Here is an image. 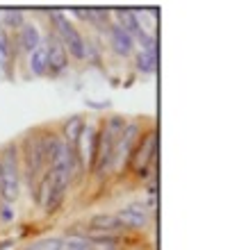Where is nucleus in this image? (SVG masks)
Masks as SVG:
<instances>
[{
  "label": "nucleus",
  "instance_id": "f03ea898",
  "mask_svg": "<svg viewBox=\"0 0 246 250\" xmlns=\"http://www.w3.org/2000/svg\"><path fill=\"white\" fill-rule=\"evenodd\" d=\"M21 193V180H19V159L16 150L7 148L5 155L0 157V198L5 203H14Z\"/></svg>",
  "mask_w": 246,
  "mask_h": 250
},
{
  "label": "nucleus",
  "instance_id": "a211bd4d",
  "mask_svg": "<svg viewBox=\"0 0 246 250\" xmlns=\"http://www.w3.org/2000/svg\"><path fill=\"white\" fill-rule=\"evenodd\" d=\"M0 50H2V53L7 50V37H5V32H2V27H0Z\"/></svg>",
  "mask_w": 246,
  "mask_h": 250
},
{
  "label": "nucleus",
  "instance_id": "dca6fc26",
  "mask_svg": "<svg viewBox=\"0 0 246 250\" xmlns=\"http://www.w3.org/2000/svg\"><path fill=\"white\" fill-rule=\"evenodd\" d=\"M2 23H5L7 27L23 25V12H21V9H5V12H2Z\"/></svg>",
  "mask_w": 246,
  "mask_h": 250
},
{
  "label": "nucleus",
  "instance_id": "9b49d317",
  "mask_svg": "<svg viewBox=\"0 0 246 250\" xmlns=\"http://www.w3.org/2000/svg\"><path fill=\"white\" fill-rule=\"evenodd\" d=\"M82 130H85V125H82L80 116H73V119L67 123V127H64V134H67V141H68L67 146H68V148H71V146H78Z\"/></svg>",
  "mask_w": 246,
  "mask_h": 250
},
{
  "label": "nucleus",
  "instance_id": "f3484780",
  "mask_svg": "<svg viewBox=\"0 0 246 250\" xmlns=\"http://www.w3.org/2000/svg\"><path fill=\"white\" fill-rule=\"evenodd\" d=\"M64 250H87V244L85 241H78V239H71L64 244Z\"/></svg>",
  "mask_w": 246,
  "mask_h": 250
},
{
  "label": "nucleus",
  "instance_id": "2eb2a0df",
  "mask_svg": "<svg viewBox=\"0 0 246 250\" xmlns=\"http://www.w3.org/2000/svg\"><path fill=\"white\" fill-rule=\"evenodd\" d=\"M23 250H64V241L57 237H50V239H39L34 244L25 246Z\"/></svg>",
  "mask_w": 246,
  "mask_h": 250
},
{
  "label": "nucleus",
  "instance_id": "39448f33",
  "mask_svg": "<svg viewBox=\"0 0 246 250\" xmlns=\"http://www.w3.org/2000/svg\"><path fill=\"white\" fill-rule=\"evenodd\" d=\"M110 37H112V48H114V53L123 55V57H128V55L133 53V48H134V37H133V34H128L123 27L112 25V30H110Z\"/></svg>",
  "mask_w": 246,
  "mask_h": 250
},
{
  "label": "nucleus",
  "instance_id": "f8f14e48",
  "mask_svg": "<svg viewBox=\"0 0 246 250\" xmlns=\"http://www.w3.org/2000/svg\"><path fill=\"white\" fill-rule=\"evenodd\" d=\"M30 68L34 71V75H44V73L48 71V55H46V48L44 46H39L37 50H32Z\"/></svg>",
  "mask_w": 246,
  "mask_h": 250
},
{
  "label": "nucleus",
  "instance_id": "7ed1b4c3",
  "mask_svg": "<svg viewBox=\"0 0 246 250\" xmlns=\"http://www.w3.org/2000/svg\"><path fill=\"white\" fill-rule=\"evenodd\" d=\"M55 23H57V32L62 37V46H67L64 50H68L75 60H82L87 55V46H85V39L80 37V32L71 25V21L64 14H55Z\"/></svg>",
  "mask_w": 246,
  "mask_h": 250
},
{
  "label": "nucleus",
  "instance_id": "6e6552de",
  "mask_svg": "<svg viewBox=\"0 0 246 250\" xmlns=\"http://www.w3.org/2000/svg\"><path fill=\"white\" fill-rule=\"evenodd\" d=\"M21 46L30 50V53L41 46V34L37 30V25H21Z\"/></svg>",
  "mask_w": 246,
  "mask_h": 250
},
{
  "label": "nucleus",
  "instance_id": "423d86ee",
  "mask_svg": "<svg viewBox=\"0 0 246 250\" xmlns=\"http://www.w3.org/2000/svg\"><path fill=\"white\" fill-rule=\"evenodd\" d=\"M46 55H48V68H53V71L67 68V50H64V46H62V41L57 37H50Z\"/></svg>",
  "mask_w": 246,
  "mask_h": 250
},
{
  "label": "nucleus",
  "instance_id": "20e7f679",
  "mask_svg": "<svg viewBox=\"0 0 246 250\" xmlns=\"http://www.w3.org/2000/svg\"><path fill=\"white\" fill-rule=\"evenodd\" d=\"M116 218L121 221V225L123 228H144L148 221V211H146V205H128V207H123V209L116 214Z\"/></svg>",
  "mask_w": 246,
  "mask_h": 250
},
{
  "label": "nucleus",
  "instance_id": "1a4fd4ad",
  "mask_svg": "<svg viewBox=\"0 0 246 250\" xmlns=\"http://www.w3.org/2000/svg\"><path fill=\"white\" fill-rule=\"evenodd\" d=\"M155 152H157V137H155V132L151 137L146 139V146L141 148V155H139V162H137V168H139V175H146V162L148 159L155 157Z\"/></svg>",
  "mask_w": 246,
  "mask_h": 250
},
{
  "label": "nucleus",
  "instance_id": "f257e3e1",
  "mask_svg": "<svg viewBox=\"0 0 246 250\" xmlns=\"http://www.w3.org/2000/svg\"><path fill=\"white\" fill-rule=\"evenodd\" d=\"M123 130H126V121L121 119V116L110 119V123L103 127V134H100V139H98V150L93 152V155H96V171H98V175H105L107 168H112L114 148L119 144Z\"/></svg>",
  "mask_w": 246,
  "mask_h": 250
},
{
  "label": "nucleus",
  "instance_id": "9d476101",
  "mask_svg": "<svg viewBox=\"0 0 246 250\" xmlns=\"http://www.w3.org/2000/svg\"><path fill=\"white\" fill-rule=\"evenodd\" d=\"M116 19L121 21L119 27H123L128 34H139V21H137V16H134V9H116Z\"/></svg>",
  "mask_w": 246,
  "mask_h": 250
},
{
  "label": "nucleus",
  "instance_id": "0eeeda50",
  "mask_svg": "<svg viewBox=\"0 0 246 250\" xmlns=\"http://www.w3.org/2000/svg\"><path fill=\"white\" fill-rule=\"evenodd\" d=\"M89 225H91V230L98 232V234H112V232H119L121 228H123L121 221L116 218V214H96V216H91Z\"/></svg>",
  "mask_w": 246,
  "mask_h": 250
},
{
  "label": "nucleus",
  "instance_id": "ddd939ff",
  "mask_svg": "<svg viewBox=\"0 0 246 250\" xmlns=\"http://www.w3.org/2000/svg\"><path fill=\"white\" fill-rule=\"evenodd\" d=\"M87 244V250H116V239L110 237V234H100V237H93Z\"/></svg>",
  "mask_w": 246,
  "mask_h": 250
},
{
  "label": "nucleus",
  "instance_id": "4468645a",
  "mask_svg": "<svg viewBox=\"0 0 246 250\" xmlns=\"http://www.w3.org/2000/svg\"><path fill=\"white\" fill-rule=\"evenodd\" d=\"M137 68L141 73H153L157 68V53H148V50H141L139 57H137Z\"/></svg>",
  "mask_w": 246,
  "mask_h": 250
}]
</instances>
